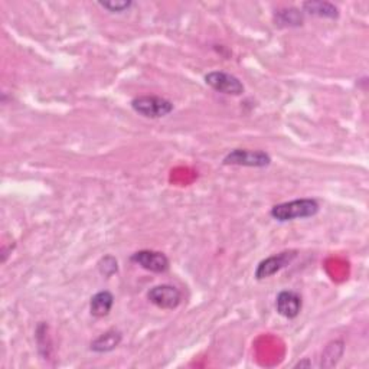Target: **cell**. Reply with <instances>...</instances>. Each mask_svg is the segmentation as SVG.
I'll list each match as a JSON object with an SVG mask.
<instances>
[{"instance_id":"7c38bea8","label":"cell","mask_w":369,"mask_h":369,"mask_svg":"<svg viewBox=\"0 0 369 369\" xmlns=\"http://www.w3.org/2000/svg\"><path fill=\"white\" fill-rule=\"evenodd\" d=\"M277 23H284L286 26H300L303 23V14L299 9L290 8L277 12Z\"/></svg>"},{"instance_id":"30bf717a","label":"cell","mask_w":369,"mask_h":369,"mask_svg":"<svg viewBox=\"0 0 369 369\" xmlns=\"http://www.w3.org/2000/svg\"><path fill=\"white\" fill-rule=\"evenodd\" d=\"M122 332L116 331V329H112V331H107L105 333L100 335L90 346V349L92 352H97V353H107V352H112L114 351L120 342H122Z\"/></svg>"},{"instance_id":"4fadbf2b","label":"cell","mask_w":369,"mask_h":369,"mask_svg":"<svg viewBox=\"0 0 369 369\" xmlns=\"http://www.w3.org/2000/svg\"><path fill=\"white\" fill-rule=\"evenodd\" d=\"M342 353H343V343L339 342V341H338V342H332V343L326 348V351L323 352V356H322V366H323V363H325L326 360H329V359H331L329 366L336 365L338 360L341 359Z\"/></svg>"},{"instance_id":"5b68a950","label":"cell","mask_w":369,"mask_h":369,"mask_svg":"<svg viewBox=\"0 0 369 369\" xmlns=\"http://www.w3.org/2000/svg\"><path fill=\"white\" fill-rule=\"evenodd\" d=\"M205 82L215 91L227 95H241L244 92V84L232 74L224 71H213L205 75Z\"/></svg>"},{"instance_id":"ba28073f","label":"cell","mask_w":369,"mask_h":369,"mask_svg":"<svg viewBox=\"0 0 369 369\" xmlns=\"http://www.w3.org/2000/svg\"><path fill=\"white\" fill-rule=\"evenodd\" d=\"M301 297L293 290H283L276 297L277 313L286 319H296L301 311Z\"/></svg>"},{"instance_id":"7a4b0ae2","label":"cell","mask_w":369,"mask_h":369,"mask_svg":"<svg viewBox=\"0 0 369 369\" xmlns=\"http://www.w3.org/2000/svg\"><path fill=\"white\" fill-rule=\"evenodd\" d=\"M132 109L147 119H162L173 112V102L156 95H141L132 101Z\"/></svg>"},{"instance_id":"277c9868","label":"cell","mask_w":369,"mask_h":369,"mask_svg":"<svg viewBox=\"0 0 369 369\" xmlns=\"http://www.w3.org/2000/svg\"><path fill=\"white\" fill-rule=\"evenodd\" d=\"M130 261L151 273H166L171 267L169 258L164 252L153 250H140L130 257Z\"/></svg>"},{"instance_id":"52a82bcc","label":"cell","mask_w":369,"mask_h":369,"mask_svg":"<svg viewBox=\"0 0 369 369\" xmlns=\"http://www.w3.org/2000/svg\"><path fill=\"white\" fill-rule=\"evenodd\" d=\"M296 255H297L296 251H284V252H280V254H276L266 260H262L255 270V279L264 280V279L274 276L276 273H279L280 270L287 267L290 262L296 258Z\"/></svg>"},{"instance_id":"8992f818","label":"cell","mask_w":369,"mask_h":369,"mask_svg":"<svg viewBox=\"0 0 369 369\" xmlns=\"http://www.w3.org/2000/svg\"><path fill=\"white\" fill-rule=\"evenodd\" d=\"M147 299L150 303H153L159 309L173 310L181 304L182 293L175 286L161 284V286H154L149 290Z\"/></svg>"},{"instance_id":"9a60e30c","label":"cell","mask_w":369,"mask_h":369,"mask_svg":"<svg viewBox=\"0 0 369 369\" xmlns=\"http://www.w3.org/2000/svg\"><path fill=\"white\" fill-rule=\"evenodd\" d=\"M98 5L104 9H107L112 14H122V12L130 9L133 4L129 2V0L127 2L126 0H123V2H114V0H110V2H98Z\"/></svg>"},{"instance_id":"5bb4252c","label":"cell","mask_w":369,"mask_h":369,"mask_svg":"<svg viewBox=\"0 0 369 369\" xmlns=\"http://www.w3.org/2000/svg\"><path fill=\"white\" fill-rule=\"evenodd\" d=\"M98 270L102 276L105 277H112L113 274L117 273L119 270V264H117V260L113 255H105L104 258L100 260L98 262Z\"/></svg>"},{"instance_id":"3957f363","label":"cell","mask_w":369,"mask_h":369,"mask_svg":"<svg viewBox=\"0 0 369 369\" xmlns=\"http://www.w3.org/2000/svg\"><path fill=\"white\" fill-rule=\"evenodd\" d=\"M227 166H247V168H266L272 164L269 153L262 150L235 149L230 151L223 161Z\"/></svg>"},{"instance_id":"6da1fadb","label":"cell","mask_w":369,"mask_h":369,"mask_svg":"<svg viewBox=\"0 0 369 369\" xmlns=\"http://www.w3.org/2000/svg\"><path fill=\"white\" fill-rule=\"evenodd\" d=\"M319 202L311 198L294 199L290 202H283L274 205L270 210V215L279 223H289L294 220H304L314 217L319 213Z\"/></svg>"},{"instance_id":"8fae6325","label":"cell","mask_w":369,"mask_h":369,"mask_svg":"<svg viewBox=\"0 0 369 369\" xmlns=\"http://www.w3.org/2000/svg\"><path fill=\"white\" fill-rule=\"evenodd\" d=\"M303 11L307 15L318 16V18H328V19H336L339 16V11L335 5L329 2H304Z\"/></svg>"},{"instance_id":"9c48e42d","label":"cell","mask_w":369,"mask_h":369,"mask_svg":"<svg viewBox=\"0 0 369 369\" xmlns=\"http://www.w3.org/2000/svg\"><path fill=\"white\" fill-rule=\"evenodd\" d=\"M114 304V296L107 292V290H102L95 293L91 297L90 301V311L95 318H104V316H107Z\"/></svg>"}]
</instances>
